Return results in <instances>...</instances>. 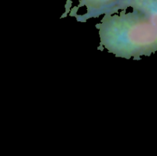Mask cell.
Masks as SVG:
<instances>
[{"label":"cell","instance_id":"obj_1","mask_svg":"<svg viewBox=\"0 0 157 156\" xmlns=\"http://www.w3.org/2000/svg\"><path fill=\"white\" fill-rule=\"evenodd\" d=\"M151 12L134 8L133 12L108 15L102 22L101 38L114 54L128 57L150 53L156 44Z\"/></svg>","mask_w":157,"mask_h":156},{"label":"cell","instance_id":"obj_2","mask_svg":"<svg viewBox=\"0 0 157 156\" xmlns=\"http://www.w3.org/2000/svg\"><path fill=\"white\" fill-rule=\"evenodd\" d=\"M136 1V0H80V6H85L88 12L96 14L102 13L103 12L111 9L115 11L117 9H121V6L130 5V2H132V6H133Z\"/></svg>","mask_w":157,"mask_h":156}]
</instances>
